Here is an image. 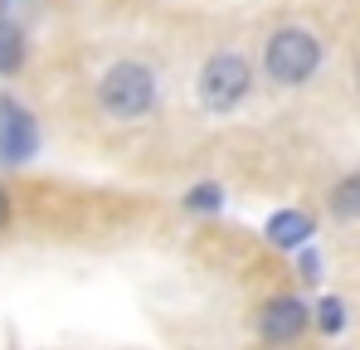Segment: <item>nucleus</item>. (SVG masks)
<instances>
[{
    "label": "nucleus",
    "instance_id": "423d86ee",
    "mask_svg": "<svg viewBox=\"0 0 360 350\" xmlns=\"http://www.w3.org/2000/svg\"><path fill=\"white\" fill-rule=\"evenodd\" d=\"M311 233H316V224H311V214H307V209H278V214L268 219V243H273V248H283V253L307 248V243H311Z\"/></svg>",
    "mask_w": 360,
    "mask_h": 350
},
{
    "label": "nucleus",
    "instance_id": "9d476101",
    "mask_svg": "<svg viewBox=\"0 0 360 350\" xmlns=\"http://www.w3.org/2000/svg\"><path fill=\"white\" fill-rule=\"evenodd\" d=\"M185 205H190V209H200V214H210V209H219V205H224V190H219V185H195V190L185 195Z\"/></svg>",
    "mask_w": 360,
    "mask_h": 350
},
{
    "label": "nucleus",
    "instance_id": "9b49d317",
    "mask_svg": "<svg viewBox=\"0 0 360 350\" xmlns=\"http://www.w3.org/2000/svg\"><path fill=\"white\" fill-rule=\"evenodd\" d=\"M302 283H321V258L316 253H302Z\"/></svg>",
    "mask_w": 360,
    "mask_h": 350
},
{
    "label": "nucleus",
    "instance_id": "39448f33",
    "mask_svg": "<svg viewBox=\"0 0 360 350\" xmlns=\"http://www.w3.org/2000/svg\"><path fill=\"white\" fill-rule=\"evenodd\" d=\"M34 151H39V127H34V117L25 112L15 98L0 93V161H5V166H20V161H30Z\"/></svg>",
    "mask_w": 360,
    "mask_h": 350
},
{
    "label": "nucleus",
    "instance_id": "ddd939ff",
    "mask_svg": "<svg viewBox=\"0 0 360 350\" xmlns=\"http://www.w3.org/2000/svg\"><path fill=\"white\" fill-rule=\"evenodd\" d=\"M351 78H356V93H360V54H356V68H351Z\"/></svg>",
    "mask_w": 360,
    "mask_h": 350
},
{
    "label": "nucleus",
    "instance_id": "0eeeda50",
    "mask_svg": "<svg viewBox=\"0 0 360 350\" xmlns=\"http://www.w3.org/2000/svg\"><path fill=\"white\" fill-rule=\"evenodd\" d=\"M326 209H331V219L356 224V219H360V171L341 175V180L326 190Z\"/></svg>",
    "mask_w": 360,
    "mask_h": 350
},
{
    "label": "nucleus",
    "instance_id": "f257e3e1",
    "mask_svg": "<svg viewBox=\"0 0 360 350\" xmlns=\"http://www.w3.org/2000/svg\"><path fill=\"white\" fill-rule=\"evenodd\" d=\"M93 103H98V112L108 117V122H117V127H141L146 117L156 112V103H161L156 68L141 63V58H117V63L98 78Z\"/></svg>",
    "mask_w": 360,
    "mask_h": 350
},
{
    "label": "nucleus",
    "instance_id": "f8f14e48",
    "mask_svg": "<svg viewBox=\"0 0 360 350\" xmlns=\"http://www.w3.org/2000/svg\"><path fill=\"white\" fill-rule=\"evenodd\" d=\"M5 224H10V190L0 185V229H5Z\"/></svg>",
    "mask_w": 360,
    "mask_h": 350
},
{
    "label": "nucleus",
    "instance_id": "7ed1b4c3",
    "mask_svg": "<svg viewBox=\"0 0 360 350\" xmlns=\"http://www.w3.org/2000/svg\"><path fill=\"white\" fill-rule=\"evenodd\" d=\"M248 93H253V63L239 49H219V54L205 58V68L195 78V98H200V108L210 117L234 112Z\"/></svg>",
    "mask_w": 360,
    "mask_h": 350
},
{
    "label": "nucleus",
    "instance_id": "f03ea898",
    "mask_svg": "<svg viewBox=\"0 0 360 350\" xmlns=\"http://www.w3.org/2000/svg\"><path fill=\"white\" fill-rule=\"evenodd\" d=\"M321 39L316 30L307 25H278L268 39H263V78L278 83V88H307L316 73H321Z\"/></svg>",
    "mask_w": 360,
    "mask_h": 350
},
{
    "label": "nucleus",
    "instance_id": "6e6552de",
    "mask_svg": "<svg viewBox=\"0 0 360 350\" xmlns=\"http://www.w3.org/2000/svg\"><path fill=\"white\" fill-rule=\"evenodd\" d=\"M20 68H25V34H20V25L5 20V10H0V78H15Z\"/></svg>",
    "mask_w": 360,
    "mask_h": 350
},
{
    "label": "nucleus",
    "instance_id": "1a4fd4ad",
    "mask_svg": "<svg viewBox=\"0 0 360 350\" xmlns=\"http://www.w3.org/2000/svg\"><path fill=\"white\" fill-rule=\"evenodd\" d=\"M346 321H351V311H346L341 297H321V302H316V331H321V336H341Z\"/></svg>",
    "mask_w": 360,
    "mask_h": 350
},
{
    "label": "nucleus",
    "instance_id": "20e7f679",
    "mask_svg": "<svg viewBox=\"0 0 360 350\" xmlns=\"http://www.w3.org/2000/svg\"><path fill=\"white\" fill-rule=\"evenodd\" d=\"M307 326H311V306H307L302 297H292V292L268 297V302H263V311H258V336H263L268 346L302 341V336H307Z\"/></svg>",
    "mask_w": 360,
    "mask_h": 350
}]
</instances>
